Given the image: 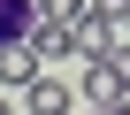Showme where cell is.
Instances as JSON below:
<instances>
[{
	"label": "cell",
	"instance_id": "cell-1",
	"mask_svg": "<svg viewBox=\"0 0 130 115\" xmlns=\"http://www.w3.org/2000/svg\"><path fill=\"white\" fill-rule=\"evenodd\" d=\"M115 38H122V31H115L100 8H84V16L69 23V54H77V62H107V54H115Z\"/></svg>",
	"mask_w": 130,
	"mask_h": 115
},
{
	"label": "cell",
	"instance_id": "cell-2",
	"mask_svg": "<svg viewBox=\"0 0 130 115\" xmlns=\"http://www.w3.org/2000/svg\"><path fill=\"white\" fill-rule=\"evenodd\" d=\"M84 100H92V107H122V100H130V77H122L115 62H84Z\"/></svg>",
	"mask_w": 130,
	"mask_h": 115
},
{
	"label": "cell",
	"instance_id": "cell-3",
	"mask_svg": "<svg viewBox=\"0 0 130 115\" xmlns=\"http://www.w3.org/2000/svg\"><path fill=\"white\" fill-rule=\"evenodd\" d=\"M23 107H31V115H69V84L31 77V84H23Z\"/></svg>",
	"mask_w": 130,
	"mask_h": 115
},
{
	"label": "cell",
	"instance_id": "cell-4",
	"mask_svg": "<svg viewBox=\"0 0 130 115\" xmlns=\"http://www.w3.org/2000/svg\"><path fill=\"white\" fill-rule=\"evenodd\" d=\"M31 77H38V54L23 38H8V46H0V84H31Z\"/></svg>",
	"mask_w": 130,
	"mask_h": 115
},
{
	"label": "cell",
	"instance_id": "cell-5",
	"mask_svg": "<svg viewBox=\"0 0 130 115\" xmlns=\"http://www.w3.org/2000/svg\"><path fill=\"white\" fill-rule=\"evenodd\" d=\"M38 23V0H0V46H8V38H23Z\"/></svg>",
	"mask_w": 130,
	"mask_h": 115
},
{
	"label": "cell",
	"instance_id": "cell-6",
	"mask_svg": "<svg viewBox=\"0 0 130 115\" xmlns=\"http://www.w3.org/2000/svg\"><path fill=\"white\" fill-rule=\"evenodd\" d=\"M23 46L38 54V62H46V54H69V31H61V23H46V16H38V23L23 31Z\"/></svg>",
	"mask_w": 130,
	"mask_h": 115
},
{
	"label": "cell",
	"instance_id": "cell-7",
	"mask_svg": "<svg viewBox=\"0 0 130 115\" xmlns=\"http://www.w3.org/2000/svg\"><path fill=\"white\" fill-rule=\"evenodd\" d=\"M84 8H92V0H38V16H46V23H61V31H69Z\"/></svg>",
	"mask_w": 130,
	"mask_h": 115
},
{
	"label": "cell",
	"instance_id": "cell-8",
	"mask_svg": "<svg viewBox=\"0 0 130 115\" xmlns=\"http://www.w3.org/2000/svg\"><path fill=\"white\" fill-rule=\"evenodd\" d=\"M92 8H100L107 23H122V8H130V0H92Z\"/></svg>",
	"mask_w": 130,
	"mask_h": 115
},
{
	"label": "cell",
	"instance_id": "cell-9",
	"mask_svg": "<svg viewBox=\"0 0 130 115\" xmlns=\"http://www.w3.org/2000/svg\"><path fill=\"white\" fill-rule=\"evenodd\" d=\"M115 31H122V38H130V8H122V23H115Z\"/></svg>",
	"mask_w": 130,
	"mask_h": 115
},
{
	"label": "cell",
	"instance_id": "cell-10",
	"mask_svg": "<svg viewBox=\"0 0 130 115\" xmlns=\"http://www.w3.org/2000/svg\"><path fill=\"white\" fill-rule=\"evenodd\" d=\"M100 115H130V100H122V107H100Z\"/></svg>",
	"mask_w": 130,
	"mask_h": 115
},
{
	"label": "cell",
	"instance_id": "cell-11",
	"mask_svg": "<svg viewBox=\"0 0 130 115\" xmlns=\"http://www.w3.org/2000/svg\"><path fill=\"white\" fill-rule=\"evenodd\" d=\"M0 115H8V100H0Z\"/></svg>",
	"mask_w": 130,
	"mask_h": 115
}]
</instances>
